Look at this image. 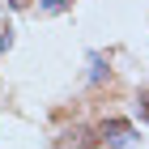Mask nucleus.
<instances>
[{
	"label": "nucleus",
	"instance_id": "3",
	"mask_svg": "<svg viewBox=\"0 0 149 149\" xmlns=\"http://www.w3.org/2000/svg\"><path fill=\"white\" fill-rule=\"evenodd\" d=\"M68 4H72V0H43L47 13H60V9H68Z\"/></svg>",
	"mask_w": 149,
	"mask_h": 149
},
{
	"label": "nucleus",
	"instance_id": "5",
	"mask_svg": "<svg viewBox=\"0 0 149 149\" xmlns=\"http://www.w3.org/2000/svg\"><path fill=\"white\" fill-rule=\"evenodd\" d=\"M9 4H13V9H22V4H30V0H9Z\"/></svg>",
	"mask_w": 149,
	"mask_h": 149
},
{
	"label": "nucleus",
	"instance_id": "4",
	"mask_svg": "<svg viewBox=\"0 0 149 149\" xmlns=\"http://www.w3.org/2000/svg\"><path fill=\"white\" fill-rule=\"evenodd\" d=\"M141 115H145V124H149V90L141 94Z\"/></svg>",
	"mask_w": 149,
	"mask_h": 149
},
{
	"label": "nucleus",
	"instance_id": "1",
	"mask_svg": "<svg viewBox=\"0 0 149 149\" xmlns=\"http://www.w3.org/2000/svg\"><path fill=\"white\" fill-rule=\"evenodd\" d=\"M102 141L115 149H132L136 145V132H132V124H124V119H107L102 124Z\"/></svg>",
	"mask_w": 149,
	"mask_h": 149
},
{
	"label": "nucleus",
	"instance_id": "2",
	"mask_svg": "<svg viewBox=\"0 0 149 149\" xmlns=\"http://www.w3.org/2000/svg\"><path fill=\"white\" fill-rule=\"evenodd\" d=\"M102 77V56H90V81Z\"/></svg>",
	"mask_w": 149,
	"mask_h": 149
}]
</instances>
